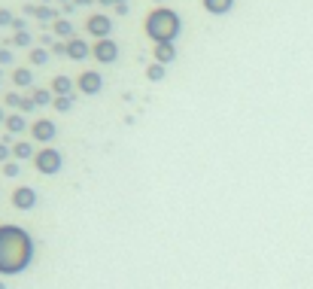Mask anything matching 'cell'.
Segmentation results:
<instances>
[{
	"instance_id": "cell-3",
	"label": "cell",
	"mask_w": 313,
	"mask_h": 289,
	"mask_svg": "<svg viewBox=\"0 0 313 289\" xmlns=\"http://www.w3.org/2000/svg\"><path fill=\"white\" fill-rule=\"evenodd\" d=\"M61 165H64V158H61V153H58V149H52V146H46V149H40V153L33 155V168H37L40 173H46V177L58 173V170H61Z\"/></svg>"
},
{
	"instance_id": "cell-34",
	"label": "cell",
	"mask_w": 313,
	"mask_h": 289,
	"mask_svg": "<svg viewBox=\"0 0 313 289\" xmlns=\"http://www.w3.org/2000/svg\"><path fill=\"white\" fill-rule=\"evenodd\" d=\"M155 3H165V0H155Z\"/></svg>"
},
{
	"instance_id": "cell-15",
	"label": "cell",
	"mask_w": 313,
	"mask_h": 289,
	"mask_svg": "<svg viewBox=\"0 0 313 289\" xmlns=\"http://www.w3.org/2000/svg\"><path fill=\"white\" fill-rule=\"evenodd\" d=\"M6 131L9 134H21V131H25L28 128V122H25V116H21V113H13V116H6Z\"/></svg>"
},
{
	"instance_id": "cell-33",
	"label": "cell",
	"mask_w": 313,
	"mask_h": 289,
	"mask_svg": "<svg viewBox=\"0 0 313 289\" xmlns=\"http://www.w3.org/2000/svg\"><path fill=\"white\" fill-rule=\"evenodd\" d=\"M79 3H88V0H79Z\"/></svg>"
},
{
	"instance_id": "cell-1",
	"label": "cell",
	"mask_w": 313,
	"mask_h": 289,
	"mask_svg": "<svg viewBox=\"0 0 313 289\" xmlns=\"http://www.w3.org/2000/svg\"><path fill=\"white\" fill-rule=\"evenodd\" d=\"M33 262V240L21 225H0V274H21Z\"/></svg>"
},
{
	"instance_id": "cell-9",
	"label": "cell",
	"mask_w": 313,
	"mask_h": 289,
	"mask_svg": "<svg viewBox=\"0 0 313 289\" xmlns=\"http://www.w3.org/2000/svg\"><path fill=\"white\" fill-rule=\"evenodd\" d=\"M152 61H158V64H173L177 61V43H158L155 49H152Z\"/></svg>"
},
{
	"instance_id": "cell-31",
	"label": "cell",
	"mask_w": 313,
	"mask_h": 289,
	"mask_svg": "<svg viewBox=\"0 0 313 289\" xmlns=\"http://www.w3.org/2000/svg\"><path fill=\"white\" fill-rule=\"evenodd\" d=\"M0 122H6V110L3 107H0Z\"/></svg>"
},
{
	"instance_id": "cell-14",
	"label": "cell",
	"mask_w": 313,
	"mask_h": 289,
	"mask_svg": "<svg viewBox=\"0 0 313 289\" xmlns=\"http://www.w3.org/2000/svg\"><path fill=\"white\" fill-rule=\"evenodd\" d=\"M13 83H16L18 88H31V83H33L31 67H16V70H13Z\"/></svg>"
},
{
	"instance_id": "cell-22",
	"label": "cell",
	"mask_w": 313,
	"mask_h": 289,
	"mask_svg": "<svg viewBox=\"0 0 313 289\" xmlns=\"http://www.w3.org/2000/svg\"><path fill=\"white\" fill-rule=\"evenodd\" d=\"M9 43H13V46H31V34H28V31H18Z\"/></svg>"
},
{
	"instance_id": "cell-11",
	"label": "cell",
	"mask_w": 313,
	"mask_h": 289,
	"mask_svg": "<svg viewBox=\"0 0 313 289\" xmlns=\"http://www.w3.org/2000/svg\"><path fill=\"white\" fill-rule=\"evenodd\" d=\"M73 88H76V83H73L70 76H55L49 91H52L55 98H67V95H73Z\"/></svg>"
},
{
	"instance_id": "cell-4",
	"label": "cell",
	"mask_w": 313,
	"mask_h": 289,
	"mask_svg": "<svg viewBox=\"0 0 313 289\" xmlns=\"http://www.w3.org/2000/svg\"><path fill=\"white\" fill-rule=\"evenodd\" d=\"M91 58H95L98 64H113L115 58H119V46H115L113 37H103V40H98L95 46H91Z\"/></svg>"
},
{
	"instance_id": "cell-21",
	"label": "cell",
	"mask_w": 313,
	"mask_h": 289,
	"mask_svg": "<svg viewBox=\"0 0 313 289\" xmlns=\"http://www.w3.org/2000/svg\"><path fill=\"white\" fill-rule=\"evenodd\" d=\"M52 107H55L58 113H70V110H73V95H67V98H55V101H52Z\"/></svg>"
},
{
	"instance_id": "cell-8",
	"label": "cell",
	"mask_w": 313,
	"mask_h": 289,
	"mask_svg": "<svg viewBox=\"0 0 313 289\" xmlns=\"http://www.w3.org/2000/svg\"><path fill=\"white\" fill-rule=\"evenodd\" d=\"M13 207L16 210H31V207H37V192L31 186H18L13 192Z\"/></svg>"
},
{
	"instance_id": "cell-7",
	"label": "cell",
	"mask_w": 313,
	"mask_h": 289,
	"mask_svg": "<svg viewBox=\"0 0 313 289\" xmlns=\"http://www.w3.org/2000/svg\"><path fill=\"white\" fill-rule=\"evenodd\" d=\"M76 88L82 91V95H98V91L103 88V76L98 70H85V73H79Z\"/></svg>"
},
{
	"instance_id": "cell-5",
	"label": "cell",
	"mask_w": 313,
	"mask_h": 289,
	"mask_svg": "<svg viewBox=\"0 0 313 289\" xmlns=\"http://www.w3.org/2000/svg\"><path fill=\"white\" fill-rule=\"evenodd\" d=\"M85 31L95 40H103V37H110V34H113V18L103 16V13H95V16L85 18Z\"/></svg>"
},
{
	"instance_id": "cell-24",
	"label": "cell",
	"mask_w": 313,
	"mask_h": 289,
	"mask_svg": "<svg viewBox=\"0 0 313 289\" xmlns=\"http://www.w3.org/2000/svg\"><path fill=\"white\" fill-rule=\"evenodd\" d=\"M3 177H18V165L16 161H6L3 165Z\"/></svg>"
},
{
	"instance_id": "cell-10",
	"label": "cell",
	"mask_w": 313,
	"mask_h": 289,
	"mask_svg": "<svg viewBox=\"0 0 313 289\" xmlns=\"http://www.w3.org/2000/svg\"><path fill=\"white\" fill-rule=\"evenodd\" d=\"M88 55H91V46L85 40H79V37L67 40V58H70V61H85Z\"/></svg>"
},
{
	"instance_id": "cell-16",
	"label": "cell",
	"mask_w": 313,
	"mask_h": 289,
	"mask_svg": "<svg viewBox=\"0 0 313 289\" xmlns=\"http://www.w3.org/2000/svg\"><path fill=\"white\" fill-rule=\"evenodd\" d=\"M25 13L33 16V18H40V21H55V9H49V6H28Z\"/></svg>"
},
{
	"instance_id": "cell-26",
	"label": "cell",
	"mask_w": 313,
	"mask_h": 289,
	"mask_svg": "<svg viewBox=\"0 0 313 289\" xmlns=\"http://www.w3.org/2000/svg\"><path fill=\"white\" fill-rule=\"evenodd\" d=\"M52 55H64V58H67V43H58V40H55V43H52Z\"/></svg>"
},
{
	"instance_id": "cell-25",
	"label": "cell",
	"mask_w": 313,
	"mask_h": 289,
	"mask_svg": "<svg viewBox=\"0 0 313 289\" xmlns=\"http://www.w3.org/2000/svg\"><path fill=\"white\" fill-rule=\"evenodd\" d=\"M6 107H21V95H16V91H9V95H6Z\"/></svg>"
},
{
	"instance_id": "cell-18",
	"label": "cell",
	"mask_w": 313,
	"mask_h": 289,
	"mask_svg": "<svg viewBox=\"0 0 313 289\" xmlns=\"http://www.w3.org/2000/svg\"><path fill=\"white\" fill-rule=\"evenodd\" d=\"M146 79H149V83H161V79H165V64L152 61V64L146 67Z\"/></svg>"
},
{
	"instance_id": "cell-17",
	"label": "cell",
	"mask_w": 313,
	"mask_h": 289,
	"mask_svg": "<svg viewBox=\"0 0 313 289\" xmlns=\"http://www.w3.org/2000/svg\"><path fill=\"white\" fill-rule=\"evenodd\" d=\"M31 98H33V103H37V107H49V103L55 101V95H52V91H46V88H33Z\"/></svg>"
},
{
	"instance_id": "cell-30",
	"label": "cell",
	"mask_w": 313,
	"mask_h": 289,
	"mask_svg": "<svg viewBox=\"0 0 313 289\" xmlns=\"http://www.w3.org/2000/svg\"><path fill=\"white\" fill-rule=\"evenodd\" d=\"M3 21H6V25L13 21V18H9V13H0V25H3Z\"/></svg>"
},
{
	"instance_id": "cell-32",
	"label": "cell",
	"mask_w": 313,
	"mask_h": 289,
	"mask_svg": "<svg viewBox=\"0 0 313 289\" xmlns=\"http://www.w3.org/2000/svg\"><path fill=\"white\" fill-rule=\"evenodd\" d=\"M0 289H6V283H3V280H0Z\"/></svg>"
},
{
	"instance_id": "cell-13",
	"label": "cell",
	"mask_w": 313,
	"mask_h": 289,
	"mask_svg": "<svg viewBox=\"0 0 313 289\" xmlns=\"http://www.w3.org/2000/svg\"><path fill=\"white\" fill-rule=\"evenodd\" d=\"M52 34H55V37H61V40H73V25L67 18H55L52 21Z\"/></svg>"
},
{
	"instance_id": "cell-19",
	"label": "cell",
	"mask_w": 313,
	"mask_h": 289,
	"mask_svg": "<svg viewBox=\"0 0 313 289\" xmlns=\"http://www.w3.org/2000/svg\"><path fill=\"white\" fill-rule=\"evenodd\" d=\"M13 155H16V158H31V155H37V153H33V146H31V143L18 140V143L13 146Z\"/></svg>"
},
{
	"instance_id": "cell-6",
	"label": "cell",
	"mask_w": 313,
	"mask_h": 289,
	"mask_svg": "<svg viewBox=\"0 0 313 289\" xmlns=\"http://www.w3.org/2000/svg\"><path fill=\"white\" fill-rule=\"evenodd\" d=\"M55 134H58V128H55L52 119H37V122L31 125V137H33L37 143H52Z\"/></svg>"
},
{
	"instance_id": "cell-2",
	"label": "cell",
	"mask_w": 313,
	"mask_h": 289,
	"mask_svg": "<svg viewBox=\"0 0 313 289\" xmlns=\"http://www.w3.org/2000/svg\"><path fill=\"white\" fill-rule=\"evenodd\" d=\"M180 31H182V21H180V16L173 13V9H167V6H158V9H152V13L143 18V34H146V37L152 40L155 46H158V43H177Z\"/></svg>"
},
{
	"instance_id": "cell-23",
	"label": "cell",
	"mask_w": 313,
	"mask_h": 289,
	"mask_svg": "<svg viewBox=\"0 0 313 289\" xmlns=\"http://www.w3.org/2000/svg\"><path fill=\"white\" fill-rule=\"evenodd\" d=\"M9 155H13V146L3 140V143H0V165H6V158H9Z\"/></svg>"
},
{
	"instance_id": "cell-20",
	"label": "cell",
	"mask_w": 313,
	"mask_h": 289,
	"mask_svg": "<svg viewBox=\"0 0 313 289\" xmlns=\"http://www.w3.org/2000/svg\"><path fill=\"white\" fill-rule=\"evenodd\" d=\"M46 61H49V52H46V49H40V46H37V49H31V67H43Z\"/></svg>"
},
{
	"instance_id": "cell-29",
	"label": "cell",
	"mask_w": 313,
	"mask_h": 289,
	"mask_svg": "<svg viewBox=\"0 0 313 289\" xmlns=\"http://www.w3.org/2000/svg\"><path fill=\"white\" fill-rule=\"evenodd\" d=\"M115 13H119V16H128V3H115Z\"/></svg>"
},
{
	"instance_id": "cell-28",
	"label": "cell",
	"mask_w": 313,
	"mask_h": 289,
	"mask_svg": "<svg viewBox=\"0 0 313 289\" xmlns=\"http://www.w3.org/2000/svg\"><path fill=\"white\" fill-rule=\"evenodd\" d=\"M0 64H13V55H9V49H3V46H0Z\"/></svg>"
},
{
	"instance_id": "cell-12",
	"label": "cell",
	"mask_w": 313,
	"mask_h": 289,
	"mask_svg": "<svg viewBox=\"0 0 313 289\" xmlns=\"http://www.w3.org/2000/svg\"><path fill=\"white\" fill-rule=\"evenodd\" d=\"M201 6L210 16H228L231 9H234V0H201Z\"/></svg>"
},
{
	"instance_id": "cell-27",
	"label": "cell",
	"mask_w": 313,
	"mask_h": 289,
	"mask_svg": "<svg viewBox=\"0 0 313 289\" xmlns=\"http://www.w3.org/2000/svg\"><path fill=\"white\" fill-rule=\"evenodd\" d=\"M33 107H37V103H33V98H21V107H18V110H21V113H31Z\"/></svg>"
}]
</instances>
